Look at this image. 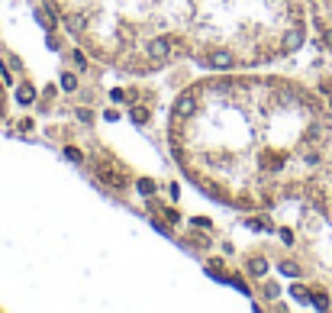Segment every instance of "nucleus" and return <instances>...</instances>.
Listing matches in <instances>:
<instances>
[{
    "label": "nucleus",
    "instance_id": "1",
    "mask_svg": "<svg viewBox=\"0 0 332 313\" xmlns=\"http://www.w3.org/2000/svg\"><path fill=\"white\" fill-rule=\"evenodd\" d=\"M326 129L329 117L297 81L210 71L171 100L165 139L187 184L219 207L255 213L307 191Z\"/></svg>",
    "mask_w": 332,
    "mask_h": 313
},
{
    "label": "nucleus",
    "instance_id": "2",
    "mask_svg": "<svg viewBox=\"0 0 332 313\" xmlns=\"http://www.w3.org/2000/svg\"><path fill=\"white\" fill-rule=\"evenodd\" d=\"M165 36L203 71H255L307 39L303 0H162Z\"/></svg>",
    "mask_w": 332,
    "mask_h": 313
},
{
    "label": "nucleus",
    "instance_id": "3",
    "mask_svg": "<svg viewBox=\"0 0 332 313\" xmlns=\"http://www.w3.org/2000/svg\"><path fill=\"white\" fill-rule=\"evenodd\" d=\"M71 39L123 74L148 78L178 55L165 36L162 0H48Z\"/></svg>",
    "mask_w": 332,
    "mask_h": 313
},
{
    "label": "nucleus",
    "instance_id": "4",
    "mask_svg": "<svg viewBox=\"0 0 332 313\" xmlns=\"http://www.w3.org/2000/svg\"><path fill=\"white\" fill-rule=\"evenodd\" d=\"M10 117V94H7V71L0 65V123Z\"/></svg>",
    "mask_w": 332,
    "mask_h": 313
}]
</instances>
